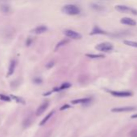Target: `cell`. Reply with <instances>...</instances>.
<instances>
[{
	"label": "cell",
	"instance_id": "1",
	"mask_svg": "<svg viewBox=\"0 0 137 137\" xmlns=\"http://www.w3.org/2000/svg\"><path fill=\"white\" fill-rule=\"evenodd\" d=\"M62 12L69 15H77L80 14L81 10L78 7L75 6V5L68 4L62 7Z\"/></svg>",
	"mask_w": 137,
	"mask_h": 137
},
{
	"label": "cell",
	"instance_id": "2",
	"mask_svg": "<svg viewBox=\"0 0 137 137\" xmlns=\"http://www.w3.org/2000/svg\"><path fill=\"white\" fill-rule=\"evenodd\" d=\"M115 10L119 12H122V13H128V14H133L135 15H137V10L133 9L130 7L128 6H124V5H117L115 6Z\"/></svg>",
	"mask_w": 137,
	"mask_h": 137
},
{
	"label": "cell",
	"instance_id": "3",
	"mask_svg": "<svg viewBox=\"0 0 137 137\" xmlns=\"http://www.w3.org/2000/svg\"><path fill=\"white\" fill-rule=\"evenodd\" d=\"M95 49L102 52H109L113 50L114 47L111 43L105 42V43H99V44H98L95 47Z\"/></svg>",
	"mask_w": 137,
	"mask_h": 137
},
{
	"label": "cell",
	"instance_id": "4",
	"mask_svg": "<svg viewBox=\"0 0 137 137\" xmlns=\"http://www.w3.org/2000/svg\"><path fill=\"white\" fill-rule=\"evenodd\" d=\"M65 35L69 38V39H81V35L79 34L78 32H77L73 30H66L64 32Z\"/></svg>",
	"mask_w": 137,
	"mask_h": 137
},
{
	"label": "cell",
	"instance_id": "5",
	"mask_svg": "<svg viewBox=\"0 0 137 137\" xmlns=\"http://www.w3.org/2000/svg\"><path fill=\"white\" fill-rule=\"evenodd\" d=\"M137 107H115V108H112L111 112H131V111H135L136 110Z\"/></svg>",
	"mask_w": 137,
	"mask_h": 137
},
{
	"label": "cell",
	"instance_id": "6",
	"mask_svg": "<svg viewBox=\"0 0 137 137\" xmlns=\"http://www.w3.org/2000/svg\"><path fill=\"white\" fill-rule=\"evenodd\" d=\"M110 93L114 95V96H117V97H128L131 96L133 94L132 92L131 91H110Z\"/></svg>",
	"mask_w": 137,
	"mask_h": 137
},
{
	"label": "cell",
	"instance_id": "7",
	"mask_svg": "<svg viewBox=\"0 0 137 137\" xmlns=\"http://www.w3.org/2000/svg\"><path fill=\"white\" fill-rule=\"evenodd\" d=\"M47 31H48L47 26L41 25V26H38L36 27V28H34L31 31V33H33V34H36V35H40V34H43V33L46 32Z\"/></svg>",
	"mask_w": 137,
	"mask_h": 137
},
{
	"label": "cell",
	"instance_id": "8",
	"mask_svg": "<svg viewBox=\"0 0 137 137\" xmlns=\"http://www.w3.org/2000/svg\"><path fill=\"white\" fill-rule=\"evenodd\" d=\"M120 23L124 24V25H128V26H136V22L132 19H131V18H123L121 20H120Z\"/></svg>",
	"mask_w": 137,
	"mask_h": 137
},
{
	"label": "cell",
	"instance_id": "9",
	"mask_svg": "<svg viewBox=\"0 0 137 137\" xmlns=\"http://www.w3.org/2000/svg\"><path fill=\"white\" fill-rule=\"evenodd\" d=\"M48 102L43 103L39 107H38V109H37L36 116H40V115H42L44 112H45V111L46 110V109L48 108Z\"/></svg>",
	"mask_w": 137,
	"mask_h": 137
},
{
	"label": "cell",
	"instance_id": "10",
	"mask_svg": "<svg viewBox=\"0 0 137 137\" xmlns=\"http://www.w3.org/2000/svg\"><path fill=\"white\" fill-rule=\"evenodd\" d=\"M0 10L3 13V14H10L12 12V9H10V7L9 5L6 4V3H3L0 5Z\"/></svg>",
	"mask_w": 137,
	"mask_h": 137
},
{
	"label": "cell",
	"instance_id": "11",
	"mask_svg": "<svg viewBox=\"0 0 137 137\" xmlns=\"http://www.w3.org/2000/svg\"><path fill=\"white\" fill-rule=\"evenodd\" d=\"M15 68V60H12L9 66V69H8V75H12L14 73Z\"/></svg>",
	"mask_w": 137,
	"mask_h": 137
},
{
	"label": "cell",
	"instance_id": "12",
	"mask_svg": "<svg viewBox=\"0 0 137 137\" xmlns=\"http://www.w3.org/2000/svg\"><path fill=\"white\" fill-rule=\"evenodd\" d=\"M90 101V99H78V100H75L72 101L73 104H77V103H86Z\"/></svg>",
	"mask_w": 137,
	"mask_h": 137
},
{
	"label": "cell",
	"instance_id": "13",
	"mask_svg": "<svg viewBox=\"0 0 137 137\" xmlns=\"http://www.w3.org/2000/svg\"><path fill=\"white\" fill-rule=\"evenodd\" d=\"M91 7L97 10V11H102V10H105V7L103 6H101V5H98V4H95V3H93L91 4Z\"/></svg>",
	"mask_w": 137,
	"mask_h": 137
},
{
	"label": "cell",
	"instance_id": "14",
	"mask_svg": "<svg viewBox=\"0 0 137 137\" xmlns=\"http://www.w3.org/2000/svg\"><path fill=\"white\" fill-rule=\"evenodd\" d=\"M53 113H54V112H49V113L47 115V116H46L45 118H44V119H42V121L40 123V125H44L45 124H46V122L48 121V120L52 117V116L53 115Z\"/></svg>",
	"mask_w": 137,
	"mask_h": 137
},
{
	"label": "cell",
	"instance_id": "15",
	"mask_svg": "<svg viewBox=\"0 0 137 137\" xmlns=\"http://www.w3.org/2000/svg\"><path fill=\"white\" fill-rule=\"evenodd\" d=\"M123 43H124L125 45H128L129 47H136L137 48V42L131 41V40H124Z\"/></svg>",
	"mask_w": 137,
	"mask_h": 137
},
{
	"label": "cell",
	"instance_id": "16",
	"mask_svg": "<svg viewBox=\"0 0 137 137\" xmlns=\"http://www.w3.org/2000/svg\"><path fill=\"white\" fill-rule=\"evenodd\" d=\"M91 35H94V34H106L105 31H102L100 28H98V27H94V29L93 30V31L90 33Z\"/></svg>",
	"mask_w": 137,
	"mask_h": 137
},
{
	"label": "cell",
	"instance_id": "17",
	"mask_svg": "<svg viewBox=\"0 0 137 137\" xmlns=\"http://www.w3.org/2000/svg\"><path fill=\"white\" fill-rule=\"evenodd\" d=\"M86 56L90 58V59H101V58H104V56H102V54H87Z\"/></svg>",
	"mask_w": 137,
	"mask_h": 137
},
{
	"label": "cell",
	"instance_id": "18",
	"mask_svg": "<svg viewBox=\"0 0 137 137\" xmlns=\"http://www.w3.org/2000/svg\"><path fill=\"white\" fill-rule=\"evenodd\" d=\"M68 43H69V40H68V39L61 40L60 43H57V45L56 46V50H57V49H58V48H60V47H61L65 46V45H66Z\"/></svg>",
	"mask_w": 137,
	"mask_h": 137
},
{
	"label": "cell",
	"instance_id": "19",
	"mask_svg": "<svg viewBox=\"0 0 137 137\" xmlns=\"http://www.w3.org/2000/svg\"><path fill=\"white\" fill-rule=\"evenodd\" d=\"M69 87H71V84L69 83H65V84H63L61 87L59 88V90H63V89H66V88H69Z\"/></svg>",
	"mask_w": 137,
	"mask_h": 137
},
{
	"label": "cell",
	"instance_id": "20",
	"mask_svg": "<svg viewBox=\"0 0 137 137\" xmlns=\"http://www.w3.org/2000/svg\"><path fill=\"white\" fill-rule=\"evenodd\" d=\"M12 99H14V100H15L17 102H19V103H25V102L22 100L21 98H19V97H17V96H15V95H12Z\"/></svg>",
	"mask_w": 137,
	"mask_h": 137
},
{
	"label": "cell",
	"instance_id": "21",
	"mask_svg": "<svg viewBox=\"0 0 137 137\" xmlns=\"http://www.w3.org/2000/svg\"><path fill=\"white\" fill-rule=\"evenodd\" d=\"M130 137H137V129H133L130 132Z\"/></svg>",
	"mask_w": 137,
	"mask_h": 137
},
{
	"label": "cell",
	"instance_id": "22",
	"mask_svg": "<svg viewBox=\"0 0 137 137\" xmlns=\"http://www.w3.org/2000/svg\"><path fill=\"white\" fill-rule=\"evenodd\" d=\"M0 99H1L2 100H4V101H10V99L7 96V95H0Z\"/></svg>",
	"mask_w": 137,
	"mask_h": 137
},
{
	"label": "cell",
	"instance_id": "23",
	"mask_svg": "<svg viewBox=\"0 0 137 137\" xmlns=\"http://www.w3.org/2000/svg\"><path fill=\"white\" fill-rule=\"evenodd\" d=\"M69 107H70L69 105H68V104H65V105H63L61 108H60V110H61V111H63V110H65V109H67V108H69Z\"/></svg>",
	"mask_w": 137,
	"mask_h": 137
},
{
	"label": "cell",
	"instance_id": "24",
	"mask_svg": "<svg viewBox=\"0 0 137 137\" xmlns=\"http://www.w3.org/2000/svg\"><path fill=\"white\" fill-rule=\"evenodd\" d=\"M131 119H137V113L135 114V115H132V116H131Z\"/></svg>",
	"mask_w": 137,
	"mask_h": 137
},
{
	"label": "cell",
	"instance_id": "25",
	"mask_svg": "<svg viewBox=\"0 0 137 137\" xmlns=\"http://www.w3.org/2000/svg\"><path fill=\"white\" fill-rule=\"evenodd\" d=\"M49 65H47V67L48 68H50L51 67H52V66H53V63H48Z\"/></svg>",
	"mask_w": 137,
	"mask_h": 137
}]
</instances>
